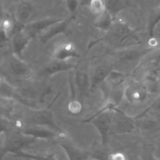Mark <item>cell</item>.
Instances as JSON below:
<instances>
[{"mask_svg":"<svg viewBox=\"0 0 160 160\" xmlns=\"http://www.w3.org/2000/svg\"><path fill=\"white\" fill-rule=\"evenodd\" d=\"M151 96L142 80L126 81L122 101L131 106L143 105L149 100Z\"/></svg>","mask_w":160,"mask_h":160,"instance_id":"obj_1","label":"cell"},{"mask_svg":"<svg viewBox=\"0 0 160 160\" xmlns=\"http://www.w3.org/2000/svg\"><path fill=\"white\" fill-rule=\"evenodd\" d=\"M36 139L26 135L22 132L9 135L5 140L3 151L4 152L17 154L22 151V149L30 144Z\"/></svg>","mask_w":160,"mask_h":160,"instance_id":"obj_2","label":"cell"},{"mask_svg":"<svg viewBox=\"0 0 160 160\" xmlns=\"http://www.w3.org/2000/svg\"><path fill=\"white\" fill-rule=\"evenodd\" d=\"M64 19L58 18H45L28 22L24 26L23 31L30 39L41 35L52 25L62 21Z\"/></svg>","mask_w":160,"mask_h":160,"instance_id":"obj_3","label":"cell"},{"mask_svg":"<svg viewBox=\"0 0 160 160\" xmlns=\"http://www.w3.org/2000/svg\"><path fill=\"white\" fill-rule=\"evenodd\" d=\"M113 109L106 108L92 119V123L99 131L104 144L107 142L109 131L111 127Z\"/></svg>","mask_w":160,"mask_h":160,"instance_id":"obj_4","label":"cell"},{"mask_svg":"<svg viewBox=\"0 0 160 160\" xmlns=\"http://www.w3.org/2000/svg\"><path fill=\"white\" fill-rule=\"evenodd\" d=\"M10 38L14 55L22 59L23 51L29 44L31 39L24 32L23 28L14 31Z\"/></svg>","mask_w":160,"mask_h":160,"instance_id":"obj_5","label":"cell"},{"mask_svg":"<svg viewBox=\"0 0 160 160\" xmlns=\"http://www.w3.org/2000/svg\"><path fill=\"white\" fill-rule=\"evenodd\" d=\"M108 32L119 42H122L130 38H133L135 36L134 30L131 29L126 22L121 21L115 22L114 20Z\"/></svg>","mask_w":160,"mask_h":160,"instance_id":"obj_6","label":"cell"},{"mask_svg":"<svg viewBox=\"0 0 160 160\" xmlns=\"http://www.w3.org/2000/svg\"><path fill=\"white\" fill-rule=\"evenodd\" d=\"M52 54L54 59L61 61H69L72 58L80 57L74 44L69 41L59 44L54 49Z\"/></svg>","mask_w":160,"mask_h":160,"instance_id":"obj_7","label":"cell"},{"mask_svg":"<svg viewBox=\"0 0 160 160\" xmlns=\"http://www.w3.org/2000/svg\"><path fill=\"white\" fill-rule=\"evenodd\" d=\"M142 55V51L137 49H125L118 52L116 60L118 68H128L133 65L136 61L140 59Z\"/></svg>","mask_w":160,"mask_h":160,"instance_id":"obj_8","label":"cell"},{"mask_svg":"<svg viewBox=\"0 0 160 160\" xmlns=\"http://www.w3.org/2000/svg\"><path fill=\"white\" fill-rule=\"evenodd\" d=\"M32 121L37 126L46 127L57 132H62L55 123L52 113L49 110L42 109L36 111L32 116Z\"/></svg>","mask_w":160,"mask_h":160,"instance_id":"obj_9","label":"cell"},{"mask_svg":"<svg viewBox=\"0 0 160 160\" xmlns=\"http://www.w3.org/2000/svg\"><path fill=\"white\" fill-rule=\"evenodd\" d=\"M111 64L98 65L90 75V89H93L106 80L112 70Z\"/></svg>","mask_w":160,"mask_h":160,"instance_id":"obj_10","label":"cell"},{"mask_svg":"<svg viewBox=\"0 0 160 160\" xmlns=\"http://www.w3.org/2000/svg\"><path fill=\"white\" fill-rule=\"evenodd\" d=\"M73 18V17L69 16L68 19H63L62 21L49 28L47 30H46L40 35L39 39L41 41V42L45 43L48 42L49 39L54 38V36L59 34L64 33L67 31L70 21Z\"/></svg>","mask_w":160,"mask_h":160,"instance_id":"obj_11","label":"cell"},{"mask_svg":"<svg viewBox=\"0 0 160 160\" xmlns=\"http://www.w3.org/2000/svg\"><path fill=\"white\" fill-rule=\"evenodd\" d=\"M75 64L68 61H61L54 59L53 61L46 65L41 71V74L49 76L60 72L66 71L75 68Z\"/></svg>","mask_w":160,"mask_h":160,"instance_id":"obj_12","label":"cell"},{"mask_svg":"<svg viewBox=\"0 0 160 160\" xmlns=\"http://www.w3.org/2000/svg\"><path fill=\"white\" fill-rule=\"evenodd\" d=\"M9 69L13 74L19 78L28 79L31 76V71L29 66L22 59L13 55L9 61Z\"/></svg>","mask_w":160,"mask_h":160,"instance_id":"obj_13","label":"cell"},{"mask_svg":"<svg viewBox=\"0 0 160 160\" xmlns=\"http://www.w3.org/2000/svg\"><path fill=\"white\" fill-rule=\"evenodd\" d=\"M21 132L35 139H50L58 136L57 131L46 127L37 125L34 127L24 129Z\"/></svg>","mask_w":160,"mask_h":160,"instance_id":"obj_14","label":"cell"},{"mask_svg":"<svg viewBox=\"0 0 160 160\" xmlns=\"http://www.w3.org/2000/svg\"><path fill=\"white\" fill-rule=\"evenodd\" d=\"M33 7L30 2L23 0L17 6L14 19L20 24L25 25L32 16Z\"/></svg>","mask_w":160,"mask_h":160,"instance_id":"obj_15","label":"cell"},{"mask_svg":"<svg viewBox=\"0 0 160 160\" xmlns=\"http://www.w3.org/2000/svg\"><path fill=\"white\" fill-rule=\"evenodd\" d=\"M75 81L79 95L83 96L90 88V76L84 70H79L76 72Z\"/></svg>","mask_w":160,"mask_h":160,"instance_id":"obj_16","label":"cell"},{"mask_svg":"<svg viewBox=\"0 0 160 160\" xmlns=\"http://www.w3.org/2000/svg\"><path fill=\"white\" fill-rule=\"evenodd\" d=\"M114 19L112 15L106 10L97 15L94 21V26L102 31L108 32L110 29Z\"/></svg>","mask_w":160,"mask_h":160,"instance_id":"obj_17","label":"cell"},{"mask_svg":"<svg viewBox=\"0 0 160 160\" xmlns=\"http://www.w3.org/2000/svg\"><path fill=\"white\" fill-rule=\"evenodd\" d=\"M60 144L64 149L69 159H86L88 158L87 153L78 149L76 146L67 141L62 140Z\"/></svg>","mask_w":160,"mask_h":160,"instance_id":"obj_18","label":"cell"},{"mask_svg":"<svg viewBox=\"0 0 160 160\" xmlns=\"http://www.w3.org/2000/svg\"><path fill=\"white\" fill-rule=\"evenodd\" d=\"M106 10L108 11L115 19L117 14L128 5L122 0H104Z\"/></svg>","mask_w":160,"mask_h":160,"instance_id":"obj_19","label":"cell"},{"mask_svg":"<svg viewBox=\"0 0 160 160\" xmlns=\"http://www.w3.org/2000/svg\"><path fill=\"white\" fill-rule=\"evenodd\" d=\"M160 22V6L156 9H152L148 17V29L149 34L153 36V32L155 26Z\"/></svg>","mask_w":160,"mask_h":160,"instance_id":"obj_20","label":"cell"},{"mask_svg":"<svg viewBox=\"0 0 160 160\" xmlns=\"http://www.w3.org/2000/svg\"><path fill=\"white\" fill-rule=\"evenodd\" d=\"M145 113L146 115L154 118L160 117V95L155 98Z\"/></svg>","mask_w":160,"mask_h":160,"instance_id":"obj_21","label":"cell"},{"mask_svg":"<svg viewBox=\"0 0 160 160\" xmlns=\"http://www.w3.org/2000/svg\"><path fill=\"white\" fill-rule=\"evenodd\" d=\"M89 8L94 14L98 15L106 10L104 0H90Z\"/></svg>","mask_w":160,"mask_h":160,"instance_id":"obj_22","label":"cell"},{"mask_svg":"<svg viewBox=\"0 0 160 160\" xmlns=\"http://www.w3.org/2000/svg\"><path fill=\"white\" fill-rule=\"evenodd\" d=\"M64 2L66 7L70 14L69 16L74 18L79 8L81 0H64Z\"/></svg>","mask_w":160,"mask_h":160,"instance_id":"obj_23","label":"cell"},{"mask_svg":"<svg viewBox=\"0 0 160 160\" xmlns=\"http://www.w3.org/2000/svg\"><path fill=\"white\" fill-rule=\"evenodd\" d=\"M68 109L72 114H78L82 110V104L78 100H72L68 104Z\"/></svg>","mask_w":160,"mask_h":160,"instance_id":"obj_24","label":"cell"},{"mask_svg":"<svg viewBox=\"0 0 160 160\" xmlns=\"http://www.w3.org/2000/svg\"><path fill=\"white\" fill-rule=\"evenodd\" d=\"M10 129V125L8 120L0 118V134L8 132Z\"/></svg>","mask_w":160,"mask_h":160,"instance_id":"obj_25","label":"cell"},{"mask_svg":"<svg viewBox=\"0 0 160 160\" xmlns=\"http://www.w3.org/2000/svg\"><path fill=\"white\" fill-rule=\"evenodd\" d=\"M10 39V36L1 28H0V45L4 44Z\"/></svg>","mask_w":160,"mask_h":160,"instance_id":"obj_26","label":"cell"},{"mask_svg":"<svg viewBox=\"0 0 160 160\" xmlns=\"http://www.w3.org/2000/svg\"><path fill=\"white\" fill-rule=\"evenodd\" d=\"M108 159H117V160H120V159H126L127 158L126 157V154H124L122 152H114L109 155Z\"/></svg>","mask_w":160,"mask_h":160,"instance_id":"obj_27","label":"cell"},{"mask_svg":"<svg viewBox=\"0 0 160 160\" xmlns=\"http://www.w3.org/2000/svg\"><path fill=\"white\" fill-rule=\"evenodd\" d=\"M4 16V11L2 3L0 1V18H3Z\"/></svg>","mask_w":160,"mask_h":160,"instance_id":"obj_28","label":"cell"},{"mask_svg":"<svg viewBox=\"0 0 160 160\" xmlns=\"http://www.w3.org/2000/svg\"><path fill=\"white\" fill-rule=\"evenodd\" d=\"M1 28V21L0 20V28Z\"/></svg>","mask_w":160,"mask_h":160,"instance_id":"obj_29","label":"cell"},{"mask_svg":"<svg viewBox=\"0 0 160 160\" xmlns=\"http://www.w3.org/2000/svg\"><path fill=\"white\" fill-rule=\"evenodd\" d=\"M11 1H18V0H11Z\"/></svg>","mask_w":160,"mask_h":160,"instance_id":"obj_30","label":"cell"}]
</instances>
